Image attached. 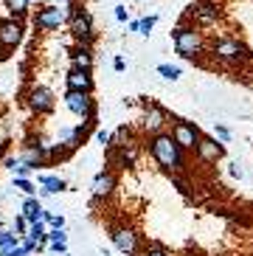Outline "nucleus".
<instances>
[{"label": "nucleus", "instance_id": "obj_22", "mask_svg": "<svg viewBox=\"0 0 253 256\" xmlns=\"http://www.w3.org/2000/svg\"><path fill=\"white\" fill-rule=\"evenodd\" d=\"M158 74L164 76V79H169V82H174V79L183 76V68L180 65H158Z\"/></svg>", "mask_w": 253, "mask_h": 256}, {"label": "nucleus", "instance_id": "obj_13", "mask_svg": "<svg viewBox=\"0 0 253 256\" xmlns=\"http://www.w3.org/2000/svg\"><path fill=\"white\" fill-rule=\"evenodd\" d=\"M65 84L68 90H82V93H90L93 90V76H90V70H76L70 68L65 76Z\"/></svg>", "mask_w": 253, "mask_h": 256}, {"label": "nucleus", "instance_id": "obj_30", "mask_svg": "<svg viewBox=\"0 0 253 256\" xmlns=\"http://www.w3.org/2000/svg\"><path fill=\"white\" fill-rule=\"evenodd\" d=\"M172 186H174V188H180V192H186V188H188V183H186V178H180L178 172H172Z\"/></svg>", "mask_w": 253, "mask_h": 256}, {"label": "nucleus", "instance_id": "obj_18", "mask_svg": "<svg viewBox=\"0 0 253 256\" xmlns=\"http://www.w3.org/2000/svg\"><path fill=\"white\" fill-rule=\"evenodd\" d=\"M70 65H74L76 70H90V68H93V56H90V51L76 48L74 56H70Z\"/></svg>", "mask_w": 253, "mask_h": 256}, {"label": "nucleus", "instance_id": "obj_27", "mask_svg": "<svg viewBox=\"0 0 253 256\" xmlns=\"http://www.w3.org/2000/svg\"><path fill=\"white\" fill-rule=\"evenodd\" d=\"M45 222H48L51 228H56V231L65 228V217H62V214H48V211H45Z\"/></svg>", "mask_w": 253, "mask_h": 256}, {"label": "nucleus", "instance_id": "obj_6", "mask_svg": "<svg viewBox=\"0 0 253 256\" xmlns=\"http://www.w3.org/2000/svg\"><path fill=\"white\" fill-rule=\"evenodd\" d=\"M70 31L79 42H93V17L88 12H79L76 3H70Z\"/></svg>", "mask_w": 253, "mask_h": 256}, {"label": "nucleus", "instance_id": "obj_34", "mask_svg": "<svg viewBox=\"0 0 253 256\" xmlns=\"http://www.w3.org/2000/svg\"><path fill=\"white\" fill-rule=\"evenodd\" d=\"M0 256H28V254H26V250H22L20 245H17V248H6V250H0Z\"/></svg>", "mask_w": 253, "mask_h": 256}, {"label": "nucleus", "instance_id": "obj_15", "mask_svg": "<svg viewBox=\"0 0 253 256\" xmlns=\"http://www.w3.org/2000/svg\"><path fill=\"white\" fill-rule=\"evenodd\" d=\"M112 188H116V174L112 172H98L93 178V197L102 200V197H110Z\"/></svg>", "mask_w": 253, "mask_h": 256}, {"label": "nucleus", "instance_id": "obj_25", "mask_svg": "<svg viewBox=\"0 0 253 256\" xmlns=\"http://www.w3.org/2000/svg\"><path fill=\"white\" fill-rule=\"evenodd\" d=\"M14 188H20L22 194H34V192H37V186H34V183L28 180V178H14Z\"/></svg>", "mask_w": 253, "mask_h": 256}, {"label": "nucleus", "instance_id": "obj_16", "mask_svg": "<svg viewBox=\"0 0 253 256\" xmlns=\"http://www.w3.org/2000/svg\"><path fill=\"white\" fill-rule=\"evenodd\" d=\"M22 217L28 220V226H37V222H45V211H42V203L37 197H28L22 203Z\"/></svg>", "mask_w": 253, "mask_h": 256}, {"label": "nucleus", "instance_id": "obj_5", "mask_svg": "<svg viewBox=\"0 0 253 256\" xmlns=\"http://www.w3.org/2000/svg\"><path fill=\"white\" fill-rule=\"evenodd\" d=\"M65 107H68V110H70L74 116L84 118V121L96 118V104H93L90 93H82V90H68V93H65Z\"/></svg>", "mask_w": 253, "mask_h": 256}, {"label": "nucleus", "instance_id": "obj_3", "mask_svg": "<svg viewBox=\"0 0 253 256\" xmlns=\"http://www.w3.org/2000/svg\"><path fill=\"white\" fill-rule=\"evenodd\" d=\"M172 42H174V51H178L183 60H197L202 54L200 31L188 28V26H178V28L172 31Z\"/></svg>", "mask_w": 253, "mask_h": 256}, {"label": "nucleus", "instance_id": "obj_24", "mask_svg": "<svg viewBox=\"0 0 253 256\" xmlns=\"http://www.w3.org/2000/svg\"><path fill=\"white\" fill-rule=\"evenodd\" d=\"M6 6L12 8V14L22 17L26 12H28V0H6Z\"/></svg>", "mask_w": 253, "mask_h": 256}, {"label": "nucleus", "instance_id": "obj_39", "mask_svg": "<svg viewBox=\"0 0 253 256\" xmlns=\"http://www.w3.org/2000/svg\"><path fill=\"white\" fill-rule=\"evenodd\" d=\"M56 3H60V6H70V3H74V0H56Z\"/></svg>", "mask_w": 253, "mask_h": 256}, {"label": "nucleus", "instance_id": "obj_17", "mask_svg": "<svg viewBox=\"0 0 253 256\" xmlns=\"http://www.w3.org/2000/svg\"><path fill=\"white\" fill-rule=\"evenodd\" d=\"M126 144H132V130L121 124V127L112 132V141H110V146H107V150H118V146H126Z\"/></svg>", "mask_w": 253, "mask_h": 256}, {"label": "nucleus", "instance_id": "obj_23", "mask_svg": "<svg viewBox=\"0 0 253 256\" xmlns=\"http://www.w3.org/2000/svg\"><path fill=\"white\" fill-rule=\"evenodd\" d=\"M17 245H20L17 234H12V231H0V250H6V248H17Z\"/></svg>", "mask_w": 253, "mask_h": 256}, {"label": "nucleus", "instance_id": "obj_37", "mask_svg": "<svg viewBox=\"0 0 253 256\" xmlns=\"http://www.w3.org/2000/svg\"><path fill=\"white\" fill-rule=\"evenodd\" d=\"M126 28L132 31V34H141V20H130V26Z\"/></svg>", "mask_w": 253, "mask_h": 256}, {"label": "nucleus", "instance_id": "obj_2", "mask_svg": "<svg viewBox=\"0 0 253 256\" xmlns=\"http://www.w3.org/2000/svg\"><path fill=\"white\" fill-rule=\"evenodd\" d=\"M211 56H214L216 62L228 65V68H242V65H248V62L253 60L250 54H248V48L242 46L239 40H231V37L216 40L214 46H211Z\"/></svg>", "mask_w": 253, "mask_h": 256}, {"label": "nucleus", "instance_id": "obj_11", "mask_svg": "<svg viewBox=\"0 0 253 256\" xmlns=\"http://www.w3.org/2000/svg\"><path fill=\"white\" fill-rule=\"evenodd\" d=\"M197 155H200V160H206V164H216V160L225 155V146L216 144V138L200 136V141H197Z\"/></svg>", "mask_w": 253, "mask_h": 256}, {"label": "nucleus", "instance_id": "obj_12", "mask_svg": "<svg viewBox=\"0 0 253 256\" xmlns=\"http://www.w3.org/2000/svg\"><path fill=\"white\" fill-rule=\"evenodd\" d=\"M22 40V23L20 20H0V46L3 48H14Z\"/></svg>", "mask_w": 253, "mask_h": 256}, {"label": "nucleus", "instance_id": "obj_1", "mask_svg": "<svg viewBox=\"0 0 253 256\" xmlns=\"http://www.w3.org/2000/svg\"><path fill=\"white\" fill-rule=\"evenodd\" d=\"M152 158L160 164V169H166V172H180L183 169V164H186V158H183V150L178 146V141L169 136V132H158V136H152Z\"/></svg>", "mask_w": 253, "mask_h": 256}, {"label": "nucleus", "instance_id": "obj_31", "mask_svg": "<svg viewBox=\"0 0 253 256\" xmlns=\"http://www.w3.org/2000/svg\"><path fill=\"white\" fill-rule=\"evenodd\" d=\"M214 132H216V138H220V141H228V138H231V130L222 127V124H214Z\"/></svg>", "mask_w": 253, "mask_h": 256}, {"label": "nucleus", "instance_id": "obj_32", "mask_svg": "<svg viewBox=\"0 0 253 256\" xmlns=\"http://www.w3.org/2000/svg\"><path fill=\"white\" fill-rule=\"evenodd\" d=\"M34 172L28 164H20V166H14V178H28V174Z\"/></svg>", "mask_w": 253, "mask_h": 256}, {"label": "nucleus", "instance_id": "obj_26", "mask_svg": "<svg viewBox=\"0 0 253 256\" xmlns=\"http://www.w3.org/2000/svg\"><path fill=\"white\" fill-rule=\"evenodd\" d=\"M158 26V14H149V17H141V34L144 37H149L152 34V28Z\"/></svg>", "mask_w": 253, "mask_h": 256}, {"label": "nucleus", "instance_id": "obj_19", "mask_svg": "<svg viewBox=\"0 0 253 256\" xmlns=\"http://www.w3.org/2000/svg\"><path fill=\"white\" fill-rule=\"evenodd\" d=\"M48 240H51V250H56V254H68V234L65 231L51 228V231H48Z\"/></svg>", "mask_w": 253, "mask_h": 256}, {"label": "nucleus", "instance_id": "obj_36", "mask_svg": "<svg viewBox=\"0 0 253 256\" xmlns=\"http://www.w3.org/2000/svg\"><path fill=\"white\" fill-rule=\"evenodd\" d=\"M144 256H169V254H166L164 248H146V250H144Z\"/></svg>", "mask_w": 253, "mask_h": 256}, {"label": "nucleus", "instance_id": "obj_14", "mask_svg": "<svg viewBox=\"0 0 253 256\" xmlns=\"http://www.w3.org/2000/svg\"><path fill=\"white\" fill-rule=\"evenodd\" d=\"M141 124H144V130H146V132L158 136V132L164 130V124H166V113H164L158 104H149L146 113H144V121H141Z\"/></svg>", "mask_w": 253, "mask_h": 256}, {"label": "nucleus", "instance_id": "obj_21", "mask_svg": "<svg viewBox=\"0 0 253 256\" xmlns=\"http://www.w3.org/2000/svg\"><path fill=\"white\" fill-rule=\"evenodd\" d=\"M28 240L40 242V245H45V240H48V231H45V222H37V226H28V234H26Z\"/></svg>", "mask_w": 253, "mask_h": 256}, {"label": "nucleus", "instance_id": "obj_28", "mask_svg": "<svg viewBox=\"0 0 253 256\" xmlns=\"http://www.w3.org/2000/svg\"><path fill=\"white\" fill-rule=\"evenodd\" d=\"M14 231L20 234V236H26V234H28V220L22 217V214H20V217L14 220Z\"/></svg>", "mask_w": 253, "mask_h": 256}, {"label": "nucleus", "instance_id": "obj_20", "mask_svg": "<svg viewBox=\"0 0 253 256\" xmlns=\"http://www.w3.org/2000/svg\"><path fill=\"white\" fill-rule=\"evenodd\" d=\"M40 183H42V188L48 192V194H60V192H65V188H68V183L62 180V178H54V174L40 178Z\"/></svg>", "mask_w": 253, "mask_h": 256}, {"label": "nucleus", "instance_id": "obj_10", "mask_svg": "<svg viewBox=\"0 0 253 256\" xmlns=\"http://www.w3.org/2000/svg\"><path fill=\"white\" fill-rule=\"evenodd\" d=\"M26 102H28V107L37 116L51 113V110H54V96H51V90H48V88H31Z\"/></svg>", "mask_w": 253, "mask_h": 256}, {"label": "nucleus", "instance_id": "obj_4", "mask_svg": "<svg viewBox=\"0 0 253 256\" xmlns=\"http://www.w3.org/2000/svg\"><path fill=\"white\" fill-rule=\"evenodd\" d=\"M70 20V6H60V3H51V6H42L34 14V28L40 31H54L60 28L62 23Z\"/></svg>", "mask_w": 253, "mask_h": 256}, {"label": "nucleus", "instance_id": "obj_7", "mask_svg": "<svg viewBox=\"0 0 253 256\" xmlns=\"http://www.w3.org/2000/svg\"><path fill=\"white\" fill-rule=\"evenodd\" d=\"M172 138L178 141L180 150H197V141H200V127L192 124V121H178L174 130H172Z\"/></svg>", "mask_w": 253, "mask_h": 256}, {"label": "nucleus", "instance_id": "obj_35", "mask_svg": "<svg viewBox=\"0 0 253 256\" xmlns=\"http://www.w3.org/2000/svg\"><path fill=\"white\" fill-rule=\"evenodd\" d=\"M22 160L20 158H12V155H6V158H3V166H6V169H12V172H14V166H20Z\"/></svg>", "mask_w": 253, "mask_h": 256}, {"label": "nucleus", "instance_id": "obj_8", "mask_svg": "<svg viewBox=\"0 0 253 256\" xmlns=\"http://www.w3.org/2000/svg\"><path fill=\"white\" fill-rule=\"evenodd\" d=\"M186 14L192 17L194 23L211 26V23H216V17H220V8H216L214 0H194L192 6H188Z\"/></svg>", "mask_w": 253, "mask_h": 256}, {"label": "nucleus", "instance_id": "obj_9", "mask_svg": "<svg viewBox=\"0 0 253 256\" xmlns=\"http://www.w3.org/2000/svg\"><path fill=\"white\" fill-rule=\"evenodd\" d=\"M110 236H112V242H116V248L121 250V254H126V256H135L138 254V234L132 231V228H124V226H116L110 231Z\"/></svg>", "mask_w": 253, "mask_h": 256}, {"label": "nucleus", "instance_id": "obj_33", "mask_svg": "<svg viewBox=\"0 0 253 256\" xmlns=\"http://www.w3.org/2000/svg\"><path fill=\"white\" fill-rule=\"evenodd\" d=\"M112 14H116L118 23H126V17H130V14H126V6H116V8H112Z\"/></svg>", "mask_w": 253, "mask_h": 256}, {"label": "nucleus", "instance_id": "obj_29", "mask_svg": "<svg viewBox=\"0 0 253 256\" xmlns=\"http://www.w3.org/2000/svg\"><path fill=\"white\" fill-rule=\"evenodd\" d=\"M93 138H96L98 144H104V146H110V141H112V136L107 132V130H96V132H93Z\"/></svg>", "mask_w": 253, "mask_h": 256}, {"label": "nucleus", "instance_id": "obj_38", "mask_svg": "<svg viewBox=\"0 0 253 256\" xmlns=\"http://www.w3.org/2000/svg\"><path fill=\"white\" fill-rule=\"evenodd\" d=\"M112 68H116V70H118V74H121V70L126 68V62L121 60V56H116V60H112Z\"/></svg>", "mask_w": 253, "mask_h": 256}]
</instances>
